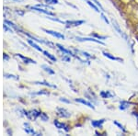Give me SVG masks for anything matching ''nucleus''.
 <instances>
[{
    "instance_id": "obj_24",
    "label": "nucleus",
    "mask_w": 138,
    "mask_h": 136,
    "mask_svg": "<svg viewBox=\"0 0 138 136\" xmlns=\"http://www.w3.org/2000/svg\"><path fill=\"white\" fill-rule=\"evenodd\" d=\"M41 119L43 120V121H47L49 120V117H48V115H46L45 113H41Z\"/></svg>"
},
{
    "instance_id": "obj_32",
    "label": "nucleus",
    "mask_w": 138,
    "mask_h": 136,
    "mask_svg": "<svg viewBox=\"0 0 138 136\" xmlns=\"http://www.w3.org/2000/svg\"><path fill=\"white\" fill-rule=\"evenodd\" d=\"M41 94H45V95H49V93H48V92H45L44 90H42L41 92H38L37 95H41Z\"/></svg>"
},
{
    "instance_id": "obj_3",
    "label": "nucleus",
    "mask_w": 138,
    "mask_h": 136,
    "mask_svg": "<svg viewBox=\"0 0 138 136\" xmlns=\"http://www.w3.org/2000/svg\"><path fill=\"white\" fill-rule=\"evenodd\" d=\"M57 113L60 117H63V118H69L71 116V114L67 111L66 109H64V108H58L57 109Z\"/></svg>"
},
{
    "instance_id": "obj_18",
    "label": "nucleus",
    "mask_w": 138,
    "mask_h": 136,
    "mask_svg": "<svg viewBox=\"0 0 138 136\" xmlns=\"http://www.w3.org/2000/svg\"><path fill=\"white\" fill-rule=\"evenodd\" d=\"M112 23H113V27H114L115 29H117V31L119 32V34L122 35V30H121V29H120L119 25H118V23H117V22L115 21L114 19H112Z\"/></svg>"
},
{
    "instance_id": "obj_36",
    "label": "nucleus",
    "mask_w": 138,
    "mask_h": 136,
    "mask_svg": "<svg viewBox=\"0 0 138 136\" xmlns=\"http://www.w3.org/2000/svg\"><path fill=\"white\" fill-rule=\"evenodd\" d=\"M14 1H17V2H21V0H14Z\"/></svg>"
},
{
    "instance_id": "obj_4",
    "label": "nucleus",
    "mask_w": 138,
    "mask_h": 136,
    "mask_svg": "<svg viewBox=\"0 0 138 136\" xmlns=\"http://www.w3.org/2000/svg\"><path fill=\"white\" fill-rule=\"evenodd\" d=\"M53 124L55 125L56 128L58 129H63V130H64L65 131H69V127L66 125V124H64V123H62V122H59L58 120H54L53 121Z\"/></svg>"
},
{
    "instance_id": "obj_1",
    "label": "nucleus",
    "mask_w": 138,
    "mask_h": 136,
    "mask_svg": "<svg viewBox=\"0 0 138 136\" xmlns=\"http://www.w3.org/2000/svg\"><path fill=\"white\" fill-rule=\"evenodd\" d=\"M78 41H93V42H96V43H99L101 45H105V43L103 41H101V40H98L95 38H88V37H76Z\"/></svg>"
},
{
    "instance_id": "obj_31",
    "label": "nucleus",
    "mask_w": 138,
    "mask_h": 136,
    "mask_svg": "<svg viewBox=\"0 0 138 136\" xmlns=\"http://www.w3.org/2000/svg\"><path fill=\"white\" fill-rule=\"evenodd\" d=\"M83 54V55H85V56H87V57H88V58H94L92 55H89V54H88V53H86V52H81Z\"/></svg>"
},
{
    "instance_id": "obj_10",
    "label": "nucleus",
    "mask_w": 138,
    "mask_h": 136,
    "mask_svg": "<svg viewBox=\"0 0 138 136\" xmlns=\"http://www.w3.org/2000/svg\"><path fill=\"white\" fill-rule=\"evenodd\" d=\"M30 8H31V9H33V10L38 11V12H42V13H44V14H46V15H49V16H53V14L52 13V12L45 10V9H42V8H39L38 7H31Z\"/></svg>"
},
{
    "instance_id": "obj_25",
    "label": "nucleus",
    "mask_w": 138,
    "mask_h": 136,
    "mask_svg": "<svg viewBox=\"0 0 138 136\" xmlns=\"http://www.w3.org/2000/svg\"><path fill=\"white\" fill-rule=\"evenodd\" d=\"M5 22L6 23H7V24H8L9 25V26H10V27H13L14 29H18V30H19V29L18 27H17L16 25L14 24V23H12V22H10V21H8V20H5Z\"/></svg>"
},
{
    "instance_id": "obj_6",
    "label": "nucleus",
    "mask_w": 138,
    "mask_h": 136,
    "mask_svg": "<svg viewBox=\"0 0 138 136\" xmlns=\"http://www.w3.org/2000/svg\"><path fill=\"white\" fill-rule=\"evenodd\" d=\"M105 122V120L104 119H101V120H92L91 121V125L95 128H102V124Z\"/></svg>"
},
{
    "instance_id": "obj_30",
    "label": "nucleus",
    "mask_w": 138,
    "mask_h": 136,
    "mask_svg": "<svg viewBox=\"0 0 138 136\" xmlns=\"http://www.w3.org/2000/svg\"><path fill=\"white\" fill-rule=\"evenodd\" d=\"M62 60L65 62H70V57H68V56H63V57H62Z\"/></svg>"
},
{
    "instance_id": "obj_28",
    "label": "nucleus",
    "mask_w": 138,
    "mask_h": 136,
    "mask_svg": "<svg viewBox=\"0 0 138 136\" xmlns=\"http://www.w3.org/2000/svg\"><path fill=\"white\" fill-rule=\"evenodd\" d=\"M4 76H6V77H12V78H14V79H19V77H17L16 75H8V74H5L4 75Z\"/></svg>"
},
{
    "instance_id": "obj_34",
    "label": "nucleus",
    "mask_w": 138,
    "mask_h": 136,
    "mask_svg": "<svg viewBox=\"0 0 138 136\" xmlns=\"http://www.w3.org/2000/svg\"><path fill=\"white\" fill-rule=\"evenodd\" d=\"M4 29H5L6 30H7V31H10V32H13V31H12V29H8V27H7V25H4Z\"/></svg>"
},
{
    "instance_id": "obj_5",
    "label": "nucleus",
    "mask_w": 138,
    "mask_h": 136,
    "mask_svg": "<svg viewBox=\"0 0 138 136\" xmlns=\"http://www.w3.org/2000/svg\"><path fill=\"white\" fill-rule=\"evenodd\" d=\"M83 23H85V20H71V21H65V24H68L67 27H77V26H80L82 25Z\"/></svg>"
},
{
    "instance_id": "obj_12",
    "label": "nucleus",
    "mask_w": 138,
    "mask_h": 136,
    "mask_svg": "<svg viewBox=\"0 0 138 136\" xmlns=\"http://www.w3.org/2000/svg\"><path fill=\"white\" fill-rule=\"evenodd\" d=\"M24 125L26 126V127H28V128H25L24 129V131H26L27 133H30V134H36V135H40L39 133H37V132H35L34 131V130L33 129H31L30 127H29V124L28 123H24Z\"/></svg>"
},
{
    "instance_id": "obj_11",
    "label": "nucleus",
    "mask_w": 138,
    "mask_h": 136,
    "mask_svg": "<svg viewBox=\"0 0 138 136\" xmlns=\"http://www.w3.org/2000/svg\"><path fill=\"white\" fill-rule=\"evenodd\" d=\"M17 56H19V58H21L22 60L24 61V63H27V64H36V62L34 60H32L30 58H28V57H25V56L21 55V54H17Z\"/></svg>"
},
{
    "instance_id": "obj_8",
    "label": "nucleus",
    "mask_w": 138,
    "mask_h": 136,
    "mask_svg": "<svg viewBox=\"0 0 138 136\" xmlns=\"http://www.w3.org/2000/svg\"><path fill=\"white\" fill-rule=\"evenodd\" d=\"M103 54L105 57H107V58L111 59V60H113V61H118V62H123V60H122V58H119V57H115V56L112 55L111 54H109V53H107V52H103Z\"/></svg>"
},
{
    "instance_id": "obj_19",
    "label": "nucleus",
    "mask_w": 138,
    "mask_h": 136,
    "mask_svg": "<svg viewBox=\"0 0 138 136\" xmlns=\"http://www.w3.org/2000/svg\"><path fill=\"white\" fill-rule=\"evenodd\" d=\"M43 54H44V55H45V56H47L48 58H50L51 60H52V61H53V62H56V58H55V57H54V56H53V55H52V54H49V53H48V52H46V51H43Z\"/></svg>"
},
{
    "instance_id": "obj_7",
    "label": "nucleus",
    "mask_w": 138,
    "mask_h": 136,
    "mask_svg": "<svg viewBox=\"0 0 138 136\" xmlns=\"http://www.w3.org/2000/svg\"><path fill=\"white\" fill-rule=\"evenodd\" d=\"M75 100H76L77 102H79V103H81V104H84V105H86V106H88V107L90 108V109H95V107L93 106V104H91L90 102L87 101V100H85V99H76Z\"/></svg>"
},
{
    "instance_id": "obj_21",
    "label": "nucleus",
    "mask_w": 138,
    "mask_h": 136,
    "mask_svg": "<svg viewBox=\"0 0 138 136\" xmlns=\"http://www.w3.org/2000/svg\"><path fill=\"white\" fill-rule=\"evenodd\" d=\"M35 84H38V85H47V86H50V87H55L56 86L55 85H51V84H49V83L47 82H35Z\"/></svg>"
},
{
    "instance_id": "obj_23",
    "label": "nucleus",
    "mask_w": 138,
    "mask_h": 136,
    "mask_svg": "<svg viewBox=\"0 0 138 136\" xmlns=\"http://www.w3.org/2000/svg\"><path fill=\"white\" fill-rule=\"evenodd\" d=\"M113 123H114V124L116 126H118V127H119V128L121 129V130H122L123 131H126V130L124 129V127H123V126H122V124H121V123H119L118 121H116V120H113Z\"/></svg>"
},
{
    "instance_id": "obj_20",
    "label": "nucleus",
    "mask_w": 138,
    "mask_h": 136,
    "mask_svg": "<svg viewBox=\"0 0 138 136\" xmlns=\"http://www.w3.org/2000/svg\"><path fill=\"white\" fill-rule=\"evenodd\" d=\"M41 113H42V112L38 111V110H36V109H33L32 111H30V114H31L32 116H34V119H36L37 117L41 116Z\"/></svg>"
},
{
    "instance_id": "obj_9",
    "label": "nucleus",
    "mask_w": 138,
    "mask_h": 136,
    "mask_svg": "<svg viewBox=\"0 0 138 136\" xmlns=\"http://www.w3.org/2000/svg\"><path fill=\"white\" fill-rule=\"evenodd\" d=\"M56 46H57V47L59 48V50H61V51L63 52V53H64V54H67V55H72V56H74V55H75V54H73V53H72V52L70 51V50H67V49H65V48L64 47V46H62L61 44H59V43H57V44H56Z\"/></svg>"
},
{
    "instance_id": "obj_14",
    "label": "nucleus",
    "mask_w": 138,
    "mask_h": 136,
    "mask_svg": "<svg viewBox=\"0 0 138 136\" xmlns=\"http://www.w3.org/2000/svg\"><path fill=\"white\" fill-rule=\"evenodd\" d=\"M120 109L121 110H124V109H128L129 108V105H130V103L127 101H121V103H120Z\"/></svg>"
},
{
    "instance_id": "obj_13",
    "label": "nucleus",
    "mask_w": 138,
    "mask_h": 136,
    "mask_svg": "<svg viewBox=\"0 0 138 136\" xmlns=\"http://www.w3.org/2000/svg\"><path fill=\"white\" fill-rule=\"evenodd\" d=\"M100 96L102 97L103 99H108V98H112V97H114V95L111 94L109 91H101Z\"/></svg>"
},
{
    "instance_id": "obj_26",
    "label": "nucleus",
    "mask_w": 138,
    "mask_h": 136,
    "mask_svg": "<svg viewBox=\"0 0 138 136\" xmlns=\"http://www.w3.org/2000/svg\"><path fill=\"white\" fill-rule=\"evenodd\" d=\"M92 1H94V2H95L96 5L98 6V8H100V9H101V10H102V11H103V12H104V11H105V9H104V8H103V7H102V6H101V4H100V3H99V2H98V0H92Z\"/></svg>"
},
{
    "instance_id": "obj_16",
    "label": "nucleus",
    "mask_w": 138,
    "mask_h": 136,
    "mask_svg": "<svg viewBox=\"0 0 138 136\" xmlns=\"http://www.w3.org/2000/svg\"><path fill=\"white\" fill-rule=\"evenodd\" d=\"M42 67H43V69L45 70L46 72H48L49 74H51V75H54V74H55L53 70H52V69L50 68V67H48L47 65H45V64H43V65H42Z\"/></svg>"
},
{
    "instance_id": "obj_35",
    "label": "nucleus",
    "mask_w": 138,
    "mask_h": 136,
    "mask_svg": "<svg viewBox=\"0 0 138 136\" xmlns=\"http://www.w3.org/2000/svg\"><path fill=\"white\" fill-rule=\"evenodd\" d=\"M4 59H5V60H8V56L7 55V54H4Z\"/></svg>"
},
{
    "instance_id": "obj_33",
    "label": "nucleus",
    "mask_w": 138,
    "mask_h": 136,
    "mask_svg": "<svg viewBox=\"0 0 138 136\" xmlns=\"http://www.w3.org/2000/svg\"><path fill=\"white\" fill-rule=\"evenodd\" d=\"M60 101H62V102H65V103H70V101L69 100H67V99H60Z\"/></svg>"
},
{
    "instance_id": "obj_27",
    "label": "nucleus",
    "mask_w": 138,
    "mask_h": 136,
    "mask_svg": "<svg viewBox=\"0 0 138 136\" xmlns=\"http://www.w3.org/2000/svg\"><path fill=\"white\" fill-rule=\"evenodd\" d=\"M45 2L48 4H58V0H45Z\"/></svg>"
},
{
    "instance_id": "obj_17",
    "label": "nucleus",
    "mask_w": 138,
    "mask_h": 136,
    "mask_svg": "<svg viewBox=\"0 0 138 136\" xmlns=\"http://www.w3.org/2000/svg\"><path fill=\"white\" fill-rule=\"evenodd\" d=\"M87 3H88L89 6H90L91 8H92L93 9L96 11V12H99V9H98V8L95 5V4H94V3H92L91 1H89V0H88V1H87Z\"/></svg>"
},
{
    "instance_id": "obj_29",
    "label": "nucleus",
    "mask_w": 138,
    "mask_h": 136,
    "mask_svg": "<svg viewBox=\"0 0 138 136\" xmlns=\"http://www.w3.org/2000/svg\"><path fill=\"white\" fill-rule=\"evenodd\" d=\"M101 18H102V19H103L104 21L106 22L107 24H109V23H110V21H109V20H108V19H107L106 17H105V15H104V14H102V13H101Z\"/></svg>"
},
{
    "instance_id": "obj_22",
    "label": "nucleus",
    "mask_w": 138,
    "mask_h": 136,
    "mask_svg": "<svg viewBox=\"0 0 138 136\" xmlns=\"http://www.w3.org/2000/svg\"><path fill=\"white\" fill-rule=\"evenodd\" d=\"M92 36H94V37H96L97 39H99V40H106L107 36H101V35H98V34H96V33H93Z\"/></svg>"
},
{
    "instance_id": "obj_15",
    "label": "nucleus",
    "mask_w": 138,
    "mask_h": 136,
    "mask_svg": "<svg viewBox=\"0 0 138 136\" xmlns=\"http://www.w3.org/2000/svg\"><path fill=\"white\" fill-rule=\"evenodd\" d=\"M28 42L29 43V44H30V45L32 46V47H33V48H35L36 49V50H37V51H39V52H43V50L42 48H41V47H39V46L37 45V44H36V43H34L33 42V41H32L31 40H28Z\"/></svg>"
},
{
    "instance_id": "obj_2",
    "label": "nucleus",
    "mask_w": 138,
    "mask_h": 136,
    "mask_svg": "<svg viewBox=\"0 0 138 136\" xmlns=\"http://www.w3.org/2000/svg\"><path fill=\"white\" fill-rule=\"evenodd\" d=\"M43 31H45L46 33H48V34L53 36V37L58 38V39H62V40H64V35L61 34V33H59V32L53 31V30H50V29H43Z\"/></svg>"
}]
</instances>
